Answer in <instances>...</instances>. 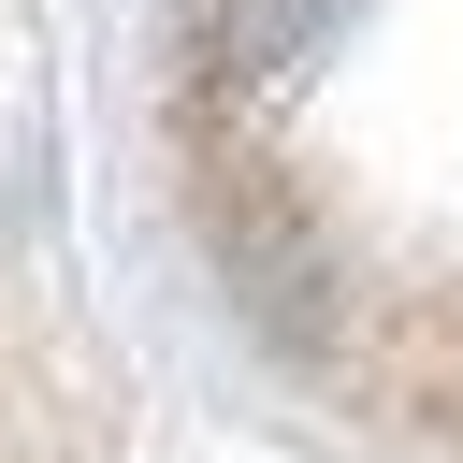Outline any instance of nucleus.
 I'll use <instances>...</instances> for the list:
<instances>
[{
	"instance_id": "1",
	"label": "nucleus",
	"mask_w": 463,
	"mask_h": 463,
	"mask_svg": "<svg viewBox=\"0 0 463 463\" xmlns=\"http://www.w3.org/2000/svg\"><path fill=\"white\" fill-rule=\"evenodd\" d=\"M159 159L333 391L463 434V0H174Z\"/></svg>"
}]
</instances>
